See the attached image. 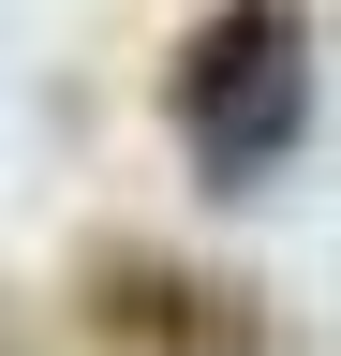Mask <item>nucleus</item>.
Returning <instances> with one entry per match:
<instances>
[{
    "label": "nucleus",
    "mask_w": 341,
    "mask_h": 356,
    "mask_svg": "<svg viewBox=\"0 0 341 356\" xmlns=\"http://www.w3.org/2000/svg\"><path fill=\"white\" fill-rule=\"evenodd\" d=\"M163 119L193 149V193H223V208L267 193L312 149V15L297 0H223L178 44V74H163Z\"/></svg>",
    "instance_id": "f257e3e1"
},
{
    "label": "nucleus",
    "mask_w": 341,
    "mask_h": 356,
    "mask_svg": "<svg viewBox=\"0 0 341 356\" xmlns=\"http://www.w3.org/2000/svg\"><path fill=\"white\" fill-rule=\"evenodd\" d=\"M104 356H267L238 282H208V267H163V252H90V282H74Z\"/></svg>",
    "instance_id": "f03ea898"
}]
</instances>
